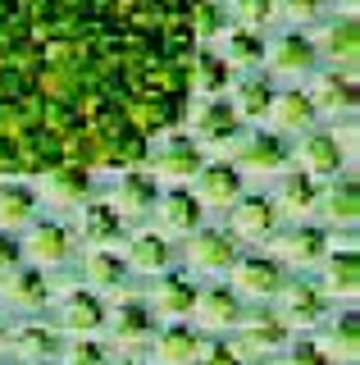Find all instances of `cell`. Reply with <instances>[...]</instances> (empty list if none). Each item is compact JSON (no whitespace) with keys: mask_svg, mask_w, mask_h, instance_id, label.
I'll return each instance as SVG.
<instances>
[{"mask_svg":"<svg viewBox=\"0 0 360 365\" xmlns=\"http://www.w3.org/2000/svg\"><path fill=\"white\" fill-rule=\"evenodd\" d=\"M192 0H0V174L132 169L192 101Z\"/></svg>","mask_w":360,"mask_h":365,"instance_id":"1","label":"cell"},{"mask_svg":"<svg viewBox=\"0 0 360 365\" xmlns=\"http://www.w3.org/2000/svg\"><path fill=\"white\" fill-rule=\"evenodd\" d=\"M151 151V174L155 182H174V187H183V182H192L196 174H201V165H206V151L192 142L187 133H169V137H160L155 146H146Z\"/></svg>","mask_w":360,"mask_h":365,"instance_id":"2","label":"cell"},{"mask_svg":"<svg viewBox=\"0 0 360 365\" xmlns=\"http://www.w3.org/2000/svg\"><path fill=\"white\" fill-rule=\"evenodd\" d=\"M292 329L278 319V311H255V315H242L238 319V338H233V351L242 361H269L287 347Z\"/></svg>","mask_w":360,"mask_h":365,"instance_id":"3","label":"cell"},{"mask_svg":"<svg viewBox=\"0 0 360 365\" xmlns=\"http://www.w3.org/2000/svg\"><path fill=\"white\" fill-rule=\"evenodd\" d=\"M155 201H160V182H155L146 169H123L115 178V187H110L105 205L119 215L123 224L128 220H146V215L155 210Z\"/></svg>","mask_w":360,"mask_h":365,"instance_id":"4","label":"cell"},{"mask_svg":"<svg viewBox=\"0 0 360 365\" xmlns=\"http://www.w3.org/2000/svg\"><path fill=\"white\" fill-rule=\"evenodd\" d=\"M278 319L287 329H314L329 319V297L319 292V283L310 279H292L278 288Z\"/></svg>","mask_w":360,"mask_h":365,"instance_id":"5","label":"cell"},{"mask_svg":"<svg viewBox=\"0 0 360 365\" xmlns=\"http://www.w3.org/2000/svg\"><path fill=\"white\" fill-rule=\"evenodd\" d=\"M242 133V119L233 114V106L223 96L215 101H201V106L192 110V142L201 146V151H223V146H233Z\"/></svg>","mask_w":360,"mask_h":365,"instance_id":"6","label":"cell"},{"mask_svg":"<svg viewBox=\"0 0 360 365\" xmlns=\"http://www.w3.org/2000/svg\"><path fill=\"white\" fill-rule=\"evenodd\" d=\"M119 292V302H115V311H105V329H110V338L119 342V347H142V342H151L155 338V315H151V306L142 302V297H132V292Z\"/></svg>","mask_w":360,"mask_h":365,"instance_id":"7","label":"cell"},{"mask_svg":"<svg viewBox=\"0 0 360 365\" xmlns=\"http://www.w3.org/2000/svg\"><path fill=\"white\" fill-rule=\"evenodd\" d=\"M51 297L55 288H51L46 269H37V265H14L0 274V302L9 311H46Z\"/></svg>","mask_w":360,"mask_h":365,"instance_id":"8","label":"cell"},{"mask_svg":"<svg viewBox=\"0 0 360 365\" xmlns=\"http://www.w3.org/2000/svg\"><path fill=\"white\" fill-rule=\"evenodd\" d=\"M324 256H329V233H324V228H314V224H297V228L274 233V260H278V265L314 269Z\"/></svg>","mask_w":360,"mask_h":365,"instance_id":"9","label":"cell"},{"mask_svg":"<svg viewBox=\"0 0 360 365\" xmlns=\"http://www.w3.org/2000/svg\"><path fill=\"white\" fill-rule=\"evenodd\" d=\"M287 142L283 133H251L238 142V174H255V178H274L287 169Z\"/></svg>","mask_w":360,"mask_h":365,"instance_id":"10","label":"cell"},{"mask_svg":"<svg viewBox=\"0 0 360 365\" xmlns=\"http://www.w3.org/2000/svg\"><path fill=\"white\" fill-rule=\"evenodd\" d=\"M18 251H23L37 269H55V265H64V260L73 256V233L64 224H55V220H32Z\"/></svg>","mask_w":360,"mask_h":365,"instance_id":"11","label":"cell"},{"mask_svg":"<svg viewBox=\"0 0 360 365\" xmlns=\"http://www.w3.org/2000/svg\"><path fill=\"white\" fill-rule=\"evenodd\" d=\"M192 197L201 205H210V210H233L238 205V197H246V182L238 174V165H228V160H215V165H201L196 174V192Z\"/></svg>","mask_w":360,"mask_h":365,"instance_id":"12","label":"cell"},{"mask_svg":"<svg viewBox=\"0 0 360 365\" xmlns=\"http://www.w3.org/2000/svg\"><path fill=\"white\" fill-rule=\"evenodd\" d=\"M314 55L333 60L337 73H356V60H360V28H356V19H351V14H333V19L319 28Z\"/></svg>","mask_w":360,"mask_h":365,"instance_id":"13","label":"cell"},{"mask_svg":"<svg viewBox=\"0 0 360 365\" xmlns=\"http://www.w3.org/2000/svg\"><path fill=\"white\" fill-rule=\"evenodd\" d=\"M283 265L274 256H238L233 260V292L238 297H255V302H269L283 288Z\"/></svg>","mask_w":360,"mask_h":365,"instance_id":"14","label":"cell"},{"mask_svg":"<svg viewBox=\"0 0 360 365\" xmlns=\"http://www.w3.org/2000/svg\"><path fill=\"white\" fill-rule=\"evenodd\" d=\"M238 260V237L223 233V228H196L187 233V265L201 269V274H223L233 269Z\"/></svg>","mask_w":360,"mask_h":365,"instance_id":"15","label":"cell"},{"mask_svg":"<svg viewBox=\"0 0 360 365\" xmlns=\"http://www.w3.org/2000/svg\"><path fill=\"white\" fill-rule=\"evenodd\" d=\"M228 215H233V237H242V242H274L278 220H283L269 197H238Z\"/></svg>","mask_w":360,"mask_h":365,"instance_id":"16","label":"cell"},{"mask_svg":"<svg viewBox=\"0 0 360 365\" xmlns=\"http://www.w3.org/2000/svg\"><path fill=\"white\" fill-rule=\"evenodd\" d=\"M297 165H301V174H310V178H337L346 169V151H342V142H337V133H314L310 128L297 146Z\"/></svg>","mask_w":360,"mask_h":365,"instance_id":"17","label":"cell"},{"mask_svg":"<svg viewBox=\"0 0 360 365\" xmlns=\"http://www.w3.org/2000/svg\"><path fill=\"white\" fill-rule=\"evenodd\" d=\"M196 292L201 288L187 274H155V288L146 297V306H151V315H164V319H174V324H183L196 306Z\"/></svg>","mask_w":360,"mask_h":365,"instance_id":"18","label":"cell"},{"mask_svg":"<svg viewBox=\"0 0 360 365\" xmlns=\"http://www.w3.org/2000/svg\"><path fill=\"white\" fill-rule=\"evenodd\" d=\"M314 114H329V119H351L356 114V73H337V68H329V73L314 78V87L306 91Z\"/></svg>","mask_w":360,"mask_h":365,"instance_id":"19","label":"cell"},{"mask_svg":"<svg viewBox=\"0 0 360 365\" xmlns=\"http://www.w3.org/2000/svg\"><path fill=\"white\" fill-rule=\"evenodd\" d=\"M100 329H105V302H100L92 288H73V292L60 302V334L96 338Z\"/></svg>","mask_w":360,"mask_h":365,"instance_id":"20","label":"cell"},{"mask_svg":"<svg viewBox=\"0 0 360 365\" xmlns=\"http://www.w3.org/2000/svg\"><path fill=\"white\" fill-rule=\"evenodd\" d=\"M155 215H160V233L164 237H187V233L201 228L206 205H201L187 187H169V192H160V201H155Z\"/></svg>","mask_w":360,"mask_h":365,"instance_id":"21","label":"cell"},{"mask_svg":"<svg viewBox=\"0 0 360 365\" xmlns=\"http://www.w3.org/2000/svg\"><path fill=\"white\" fill-rule=\"evenodd\" d=\"M210 51L228 68H260L265 64V37L251 32V28H242V23H228V28L210 41Z\"/></svg>","mask_w":360,"mask_h":365,"instance_id":"22","label":"cell"},{"mask_svg":"<svg viewBox=\"0 0 360 365\" xmlns=\"http://www.w3.org/2000/svg\"><path fill=\"white\" fill-rule=\"evenodd\" d=\"M265 60L274 73H283V78H306L310 68H314V41L306 37V32H283V37H274L265 46Z\"/></svg>","mask_w":360,"mask_h":365,"instance_id":"23","label":"cell"},{"mask_svg":"<svg viewBox=\"0 0 360 365\" xmlns=\"http://www.w3.org/2000/svg\"><path fill=\"white\" fill-rule=\"evenodd\" d=\"M41 197L60 205V210H78L83 201H92V169H78V165L46 169L41 174Z\"/></svg>","mask_w":360,"mask_h":365,"instance_id":"24","label":"cell"},{"mask_svg":"<svg viewBox=\"0 0 360 365\" xmlns=\"http://www.w3.org/2000/svg\"><path fill=\"white\" fill-rule=\"evenodd\" d=\"M78 237L87 242V251L92 247H110V251H119V242H123V220L115 210H110L105 201H83L78 205Z\"/></svg>","mask_w":360,"mask_h":365,"instance_id":"25","label":"cell"},{"mask_svg":"<svg viewBox=\"0 0 360 365\" xmlns=\"http://www.w3.org/2000/svg\"><path fill=\"white\" fill-rule=\"evenodd\" d=\"M5 347H14V356L23 365H41V361H55L64 351V338L55 324H41V319H32V324H18L14 334H9Z\"/></svg>","mask_w":360,"mask_h":365,"instance_id":"26","label":"cell"},{"mask_svg":"<svg viewBox=\"0 0 360 365\" xmlns=\"http://www.w3.org/2000/svg\"><path fill=\"white\" fill-rule=\"evenodd\" d=\"M324 265V283L319 292L324 297H337V302H356L360 292V260H356V247H329V256L319 260Z\"/></svg>","mask_w":360,"mask_h":365,"instance_id":"27","label":"cell"},{"mask_svg":"<svg viewBox=\"0 0 360 365\" xmlns=\"http://www.w3.org/2000/svg\"><path fill=\"white\" fill-rule=\"evenodd\" d=\"M192 315H196L201 329L223 334V329H238V319H242L246 311H242V297L233 292V288H206V292H196Z\"/></svg>","mask_w":360,"mask_h":365,"instance_id":"28","label":"cell"},{"mask_svg":"<svg viewBox=\"0 0 360 365\" xmlns=\"http://www.w3.org/2000/svg\"><path fill=\"white\" fill-rule=\"evenodd\" d=\"M314 210L324 215L329 228H356L360 220V192H356V178L351 174H337L333 187H319V205Z\"/></svg>","mask_w":360,"mask_h":365,"instance_id":"29","label":"cell"},{"mask_svg":"<svg viewBox=\"0 0 360 365\" xmlns=\"http://www.w3.org/2000/svg\"><path fill=\"white\" fill-rule=\"evenodd\" d=\"M314 347L329 356V365H356V351H360V319H356L351 306L324 324V338L314 342Z\"/></svg>","mask_w":360,"mask_h":365,"instance_id":"30","label":"cell"},{"mask_svg":"<svg viewBox=\"0 0 360 365\" xmlns=\"http://www.w3.org/2000/svg\"><path fill=\"white\" fill-rule=\"evenodd\" d=\"M278 205V215H292V220H306V215L319 205V178H310V174H301V169H292V174L278 178V192L269 197Z\"/></svg>","mask_w":360,"mask_h":365,"instance_id":"31","label":"cell"},{"mask_svg":"<svg viewBox=\"0 0 360 365\" xmlns=\"http://www.w3.org/2000/svg\"><path fill=\"white\" fill-rule=\"evenodd\" d=\"M201 347H206V338H201L196 329H187V324H169V329H160V334L151 338L155 365H196Z\"/></svg>","mask_w":360,"mask_h":365,"instance_id":"32","label":"cell"},{"mask_svg":"<svg viewBox=\"0 0 360 365\" xmlns=\"http://www.w3.org/2000/svg\"><path fill=\"white\" fill-rule=\"evenodd\" d=\"M37 220V192L23 178H0V233H18Z\"/></svg>","mask_w":360,"mask_h":365,"instance_id":"33","label":"cell"},{"mask_svg":"<svg viewBox=\"0 0 360 365\" xmlns=\"http://www.w3.org/2000/svg\"><path fill=\"white\" fill-rule=\"evenodd\" d=\"M123 265L137 269V274H169V265H174V247H169L164 233H137L128 237V251H123Z\"/></svg>","mask_w":360,"mask_h":365,"instance_id":"34","label":"cell"},{"mask_svg":"<svg viewBox=\"0 0 360 365\" xmlns=\"http://www.w3.org/2000/svg\"><path fill=\"white\" fill-rule=\"evenodd\" d=\"M228 106H233V114H238L242 123H260V119H269V106H274V83L260 78V73H246V78L233 83Z\"/></svg>","mask_w":360,"mask_h":365,"instance_id":"35","label":"cell"},{"mask_svg":"<svg viewBox=\"0 0 360 365\" xmlns=\"http://www.w3.org/2000/svg\"><path fill=\"white\" fill-rule=\"evenodd\" d=\"M269 119H274V128L278 133H310L314 128V106H310V96L301 87H292V91H274V106H269Z\"/></svg>","mask_w":360,"mask_h":365,"instance_id":"36","label":"cell"},{"mask_svg":"<svg viewBox=\"0 0 360 365\" xmlns=\"http://www.w3.org/2000/svg\"><path fill=\"white\" fill-rule=\"evenodd\" d=\"M233 87V68L219 60L210 46H201L196 51V60H192V96H201V101H215V96H223V91Z\"/></svg>","mask_w":360,"mask_h":365,"instance_id":"37","label":"cell"},{"mask_svg":"<svg viewBox=\"0 0 360 365\" xmlns=\"http://www.w3.org/2000/svg\"><path fill=\"white\" fill-rule=\"evenodd\" d=\"M83 274H87V283H92V292H115V288H123L128 265H123L119 251L92 247V251H87V260H83Z\"/></svg>","mask_w":360,"mask_h":365,"instance_id":"38","label":"cell"},{"mask_svg":"<svg viewBox=\"0 0 360 365\" xmlns=\"http://www.w3.org/2000/svg\"><path fill=\"white\" fill-rule=\"evenodd\" d=\"M223 28H228V5H223V0H192V32H196V46H210Z\"/></svg>","mask_w":360,"mask_h":365,"instance_id":"39","label":"cell"},{"mask_svg":"<svg viewBox=\"0 0 360 365\" xmlns=\"http://www.w3.org/2000/svg\"><path fill=\"white\" fill-rule=\"evenodd\" d=\"M223 5H228L233 23H242V28H251V32H260L265 23H274V19H278L274 0H223Z\"/></svg>","mask_w":360,"mask_h":365,"instance_id":"40","label":"cell"},{"mask_svg":"<svg viewBox=\"0 0 360 365\" xmlns=\"http://www.w3.org/2000/svg\"><path fill=\"white\" fill-rule=\"evenodd\" d=\"M60 361L64 365H115V361H110V351L100 347L96 338H73L69 347L60 351Z\"/></svg>","mask_w":360,"mask_h":365,"instance_id":"41","label":"cell"},{"mask_svg":"<svg viewBox=\"0 0 360 365\" xmlns=\"http://www.w3.org/2000/svg\"><path fill=\"white\" fill-rule=\"evenodd\" d=\"M274 9H278V19H287V23H319L324 9H329V0H274Z\"/></svg>","mask_w":360,"mask_h":365,"instance_id":"42","label":"cell"},{"mask_svg":"<svg viewBox=\"0 0 360 365\" xmlns=\"http://www.w3.org/2000/svg\"><path fill=\"white\" fill-rule=\"evenodd\" d=\"M274 365H329V356H324L314 342H287L274 356Z\"/></svg>","mask_w":360,"mask_h":365,"instance_id":"43","label":"cell"},{"mask_svg":"<svg viewBox=\"0 0 360 365\" xmlns=\"http://www.w3.org/2000/svg\"><path fill=\"white\" fill-rule=\"evenodd\" d=\"M196 365H242V356L233 351V342H206L201 356H196Z\"/></svg>","mask_w":360,"mask_h":365,"instance_id":"44","label":"cell"},{"mask_svg":"<svg viewBox=\"0 0 360 365\" xmlns=\"http://www.w3.org/2000/svg\"><path fill=\"white\" fill-rule=\"evenodd\" d=\"M18 256H23V251H18V242H14L9 233H0V274L14 269V265H18Z\"/></svg>","mask_w":360,"mask_h":365,"instance_id":"45","label":"cell"},{"mask_svg":"<svg viewBox=\"0 0 360 365\" xmlns=\"http://www.w3.org/2000/svg\"><path fill=\"white\" fill-rule=\"evenodd\" d=\"M329 5H333V14H351V19H356L360 0H329Z\"/></svg>","mask_w":360,"mask_h":365,"instance_id":"46","label":"cell"},{"mask_svg":"<svg viewBox=\"0 0 360 365\" xmlns=\"http://www.w3.org/2000/svg\"><path fill=\"white\" fill-rule=\"evenodd\" d=\"M5 342H9V329H5V319H0V347H5Z\"/></svg>","mask_w":360,"mask_h":365,"instance_id":"47","label":"cell"},{"mask_svg":"<svg viewBox=\"0 0 360 365\" xmlns=\"http://www.w3.org/2000/svg\"><path fill=\"white\" fill-rule=\"evenodd\" d=\"M123 365H142V361H123Z\"/></svg>","mask_w":360,"mask_h":365,"instance_id":"48","label":"cell"}]
</instances>
